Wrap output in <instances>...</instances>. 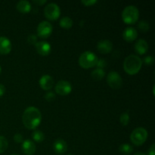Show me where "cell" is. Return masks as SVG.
<instances>
[{
  "label": "cell",
  "mask_w": 155,
  "mask_h": 155,
  "mask_svg": "<svg viewBox=\"0 0 155 155\" xmlns=\"http://www.w3.org/2000/svg\"><path fill=\"white\" fill-rule=\"evenodd\" d=\"M42 121V114L37 107H27L22 115V122L24 127L30 130L37 128Z\"/></svg>",
  "instance_id": "1"
},
{
  "label": "cell",
  "mask_w": 155,
  "mask_h": 155,
  "mask_svg": "<svg viewBox=\"0 0 155 155\" xmlns=\"http://www.w3.org/2000/svg\"><path fill=\"white\" fill-rule=\"evenodd\" d=\"M142 66V60L136 54L127 56L124 62V69L129 75L138 74Z\"/></svg>",
  "instance_id": "2"
},
{
  "label": "cell",
  "mask_w": 155,
  "mask_h": 155,
  "mask_svg": "<svg viewBox=\"0 0 155 155\" xmlns=\"http://www.w3.org/2000/svg\"><path fill=\"white\" fill-rule=\"evenodd\" d=\"M139 18V9L135 5H128L123 10L122 20L127 24H134Z\"/></svg>",
  "instance_id": "3"
},
{
  "label": "cell",
  "mask_w": 155,
  "mask_h": 155,
  "mask_svg": "<svg viewBox=\"0 0 155 155\" xmlns=\"http://www.w3.org/2000/svg\"><path fill=\"white\" fill-rule=\"evenodd\" d=\"M98 58L93 52L89 51H84L79 58V64L84 69H89L96 65Z\"/></svg>",
  "instance_id": "4"
},
{
  "label": "cell",
  "mask_w": 155,
  "mask_h": 155,
  "mask_svg": "<svg viewBox=\"0 0 155 155\" xmlns=\"http://www.w3.org/2000/svg\"><path fill=\"white\" fill-rule=\"evenodd\" d=\"M148 139V132L143 127H138L132 132L130 135V140L133 145L141 146L146 142Z\"/></svg>",
  "instance_id": "5"
},
{
  "label": "cell",
  "mask_w": 155,
  "mask_h": 155,
  "mask_svg": "<svg viewBox=\"0 0 155 155\" xmlns=\"http://www.w3.org/2000/svg\"><path fill=\"white\" fill-rule=\"evenodd\" d=\"M44 15L49 21H56L61 15V9L56 3H49L45 7Z\"/></svg>",
  "instance_id": "6"
},
{
  "label": "cell",
  "mask_w": 155,
  "mask_h": 155,
  "mask_svg": "<svg viewBox=\"0 0 155 155\" xmlns=\"http://www.w3.org/2000/svg\"><path fill=\"white\" fill-rule=\"evenodd\" d=\"M52 25L48 21H44L39 24L37 27V36L42 39H47L52 33Z\"/></svg>",
  "instance_id": "7"
},
{
  "label": "cell",
  "mask_w": 155,
  "mask_h": 155,
  "mask_svg": "<svg viewBox=\"0 0 155 155\" xmlns=\"http://www.w3.org/2000/svg\"><path fill=\"white\" fill-rule=\"evenodd\" d=\"M107 83L111 89H118L122 86L123 80L116 71H110L107 76Z\"/></svg>",
  "instance_id": "8"
},
{
  "label": "cell",
  "mask_w": 155,
  "mask_h": 155,
  "mask_svg": "<svg viewBox=\"0 0 155 155\" xmlns=\"http://www.w3.org/2000/svg\"><path fill=\"white\" fill-rule=\"evenodd\" d=\"M54 90L57 94L59 95H68L72 91V86L70 82L67 80H60L58 82L54 87Z\"/></svg>",
  "instance_id": "9"
},
{
  "label": "cell",
  "mask_w": 155,
  "mask_h": 155,
  "mask_svg": "<svg viewBox=\"0 0 155 155\" xmlns=\"http://www.w3.org/2000/svg\"><path fill=\"white\" fill-rule=\"evenodd\" d=\"M35 45H36V49L38 54L42 56L48 55L51 51V45L48 42H45V41L37 42V43Z\"/></svg>",
  "instance_id": "10"
},
{
  "label": "cell",
  "mask_w": 155,
  "mask_h": 155,
  "mask_svg": "<svg viewBox=\"0 0 155 155\" xmlns=\"http://www.w3.org/2000/svg\"><path fill=\"white\" fill-rule=\"evenodd\" d=\"M97 49L101 54H108L113 49V44L108 39L100 40L97 44Z\"/></svg>",
  "instance_id": "11"
},
{
  "label": "cell",
  "mask_w": 155,
  "mask_h": 155,
  "mask_svg": "<svg viewBox=\"0 0 155 155\" xmlns=\"http://www.w3.org/2000/svg\"><path fill=\"white\" fill-rule=\"evenodd\" d=\"M39 84L43 90L48 91L54 86V80L49 75H43L39 80Z\"/></svg>",
  "instance_id": "12"
},
{
  "label": "cell",
  "mask_w": 155,
  "mask_h": 155,
  "mask_svg": "<svg viewBox=\"0 0 155 155\" xmlns=\"http://www.w3.org/2000/svg\"><path fill=\"white\" fill-rule=\"evenodd\" d=\"M53 150L58 154H63L68 150V144L64 139H58L53 143Z\"/></svg>",
  "instance_id": "13"
},
{
  "label": "cell",
  "mask_w": 155,
  "mask_h": 155,
  "mask_svg": "<svg viewBox=\"0 0 155 155\" xmlns=\"http://www.w3.org/2000/svg\"><path fill=\"white\" fill-rule=\"evenodd\" d=\"M12 42L5 36H0V54H8L12 51Z\"/></svg>",
  "instance_id": "14"
},
{
  "label": "cell",
  "mask_w": 155,
  "mask_h": 155,
  "mask_svg": "<svg viewBox=\"0 0 155 155\" xmlns=\"http://www.w3.org/2000/svg\"><path fill=\"white\" fill-rule=\"evenodd\" d=\"M21 149L26 155H33L36 152V145L33 141L26 139L22 142Z\"/></svg>",
  "instance_id": "15"
},
{
  "label": "cell",
  "mask_w": 155,
  "mask_h": 155,
  "mask_svg": "<svg viewBox=\"0 0 155 155\" xmlns=\"http://www.w3.org/2000/svg\"><path fill=\"white\" fill-rule=\"evenodd\" d=\"M138 36V32L134 27H127L124 30V33H123V38L125 41L128 42H133L137 39Z\"/></svg>",
  "instance_id": "16"
},
{
  "label": "cell",
  "mask_w": 155,
  "mask_h": 155,
  "mask_svg": "<svg viewBox=\"0 0 155 155\" xmlns=\"http://www.w3.org/2000/svg\"><path fill=\"white\" fill-rule=\"evenodd\" d=\"M148 50V44L146 40L143 39H140L137 40L135 44V51L137 54L142 55L145 54Z\"/></svg>",
  "instance_id": "17"
},
{
  "label": "cell",
  "mask_w": 155,
  "mask_h": 155,
  "mask_svg": "<svg viewBox=\"0 0 155 155\" xmlns=\"http://www.w3.org/2000/svg\"><path fill=\"white\" fill-rule=\"evenodd\" d=\"M16 8L20 13L27 14L31 11V5L27 0H21L17 3Z\"/></svg>",
  "instance_id": "18"
},
{
  "label": "cell",
  "mask_w": 155,
  "mask_h": 155,
  "mask_svg": "<svg viewBox=\"0 0 155 155\" xmlns=\"http://www.w3.org/2000/svg\"><path fill=\"white\" fill-rule=\"evenodd\" d=\"M59 24H60L61 27H62V28L70 29L71 27H72L74 22H73V20L69 17H63L60 20Z\"/></svg>",
  "instance_id": "19"
},
{
  "label": "cell",
  "mask_w": 155,
  "mask_h": 155,
  "mask_svg": "<svg viewBox=\"0 0 155 155\" xmlns=\"http://www.w3.org/2000/svg\"><path fill=\"white\" fill-rule=\"evenodd\" d=\"M119 151L124 155H130L133 151V148L130 144L124 143L120 146Z\"/></svg>",
  "instance_id": "20"
},
{
  "label": "cell",
  "mask_w": 155,
  "mask_h": 155,
  "mask_svg": "<svg viewBox=\"0 0 155 155\" xmlns=\"http://www.w3.org/2000/svg\"><path fill=\"white\" fill-rule=\"evenodd\" d=\"M92 78L95 80H101L105 76V72H104V70L99 69V68H96L95 70H94L93 71L91 74Z\"/></svg>",
  "instance_id": "21"
},
{
  "label": "cell",
  "mask_w": 155,
  "mask_h": 155,
  "mask_svg": "<svg viewBox=\"0 0 155 155\" xmlns=\"http://www.w3.org/2000/svg\"><path fill=\"white\" fill-rule=\"evenodd\" d=\"M32 139L35 141V142H43L45 139V135L40 130H35L33 133H32Z\"/></svg>",
  "instance_id": "22"
},
{
  "label": "cell",
  "mask_w": 155,
  "mask_h": 155,
  "mask_svg": "<svg viewBox=\"0 0 155 155\" xmlns=\"http://www.w3.org/2000/svg\"><path fill=\"white\" fill-rule=\"evenodd\" d=\"M8 146V142L6 138L0 136V154L4 153L7 150Z\"/></svg>",
  "instance_id": "23"
},
{
  "label": "cell",
  "mask_w": 155,
  "mask_h": 155,
  "mask_svg": "<svg viewBox=\"0 0 155 155\" xmlns=\"http://www.w3.org/2000/svg\"><path fill=\"white\" fill-rule=\"evenodd\" d=\"M120 122L121 125L124 127L128 125L129 122H130V115L127 112L121 114V115L120 116Z\"/></svg>",
  "instance_id": "24"
},
{
  "label": "cell",
  "mask_w": 155,
  "mask_h": 155,
  "mask_svg": "<svg viewBox=\"0 0 155 155\" xmlns=\"http://www.w3.org/2000/svg\"><path fill=\"white\" fill-rule=\"evenodd\" d=\"M138 28L142 32H147L150 28L149 23L146 21H141L138 24Z\"/></svg>",
  "instance_id": "25"
},
{
  "label": "cell",
  "mask_w": 155,
  "mask_h": 155,
  "mask_svg": "<svg viewBox=\"0 0 155 155\" xmlns=\"http://www.w3.org/2000/svg\"><path fill=\"white\" fill-rule=\"evenodd\" d=\"M45 99L48 101H52L55 99V94L52 92H47L44 95Z\"/></svg>",
  "instance_id": "26"
},
{
  "label": "cell",
  "mask_w": 155,
  "mask_h": 155,
  "mask_svg": "<svg viewBox=\"0 0 155 155\" xmlns=\"http://www.w3.org/2000/svg\"><path fill=\"white\" fill-rule=\"evenodd\" d=\"M27 42L31 45H36L37 43V36L35 34L29 35L27 37Z\"/></svg>",
  "instance_id": "27"
},
{
  "label": "cell",
  "mask_w": 155,
  "mask_h": 155,
  "mask_svg": "<svg viewBox=\"0 0 155 155\" xmlns=\"http://www.w3.org/2000/svg\"><path fill=\"white\" fill-rule=\"evenodd\" d=\"M106 64H107L106 61L104 60V58H101V59H98L95 66L97 67V68H99V69L103 70V68L106 66Z\"/></svg>",
  "instance_id": "28"
},
{
  "label": "cell",
  "mask_w": 155,
  "mask_h": 155,
  "mask_svg": "<svg viewBox=\"0 0 155 155\" xmlns=\"http://www.w3.org/2000/svg\"><path fill=\"white\" fill-rule=\"evenodd\" d=\"M14 141L17 143H22L24 142V137L20 133H16V134L14 136Z\"/></svg>",
  "instance_id": "29"
},
{
  "label": "cell",
  "mask_w": 155,
  "mask_h": 155,
  "mask_svg": "<svg viewBox=\"0 0 155 155\" xmlns=\"http://www.w3.org/2000/svg\"><path fill=\"white\" fill-rule=\"evenodd\" d=\"M144 62H145L147 65H151L154 64V59L152 56L148 55L144 58Z\"/></svg>",
  "instance_id": "30"
},
{
  "label": "cell",
  "mask_w": 155,
  "mask_h": 155,
  "mask_svg": "<svg viewBox=\"0 0 155 155\" xmlns=\"http://www.w3.org/2000/svg\"><path fill=\"white\" fill-rule=\"evenodd\" d=\"M97 2H98L97 0H83V1H81L82 4L84 5L85 6H92L96 4Z\"/></svg>",
  "instance_id": "31"
},
{
  "label": "cell",
  "mask_w": 155,
  "mask_h": 155,
  "mask_svg": "<svg viewBox=\"0 0 155 155\" xmlns=\"http://www.w3.org/2000/svg\"><path fill=\"white\" fill-rule=\"evenodd\" d=\"M148 155H155V145L152 144L151 146V148H149V151H148Z\"/></svg>",
  "instance_id": "32"
},
{
  "label": "cell",
  "mask_w": 155,
  "mask_h": 155,
  "mask_svg": "<svg viewBox=\"0 0 155 155\" xmlns=\"http://www.w3.org/2000/svg\"><path fill=\"white\" fill-rule=\"evenodd\" d=\"M5 92V87L4 85L0 83V98H2L4 95Z\"/></svg>",
  "instance_id": "33"
},
{
  "label": "cell",
  "mask_w": 155,
  "mask_h": 155,
  "mask_svg": "<svg viewBox=\"0 0 155 155\" xmlns=\"http://www.w3.org/2000/svg\"><path fill=\"white\" fill-rule=\"evenodd\" d=\"M33 2L34 4L38 5H42L45 3H46V0H42V1H41V0H35V1H33Z\"/></svg>",
  "instance_id": "34"
},
{
  "label": "cell",
  "mask_w": 155,
  "mask_h": 155,
  "mask_svg": "<svg viewBox=\"0 0 155 155\" xmlns=\"http://www.w3.org/2000/svg\"><path fill=\"white\" fill-rule=\"evenodd\" d=\"M134 155H146V154H144V153L142 152H137L136 153V154H134Z\"/></svg>",
  "instance_id": "35"
},
{
  "label": "cell",
  "mask_w": 155,
  "mask_h": 155,
  "mask_svg": "<svg viewBox=\"0 0 155 155\" xmlns=\"http://www.w3.org/2000/svg\"><path fill=\"white\" fill-rule=\"evenodd\" d=\"M1 71H2V68L1 66H0V74H1Z\"/></svg>",
  "instance_id": "36"
},
{
  "label": "cell",
  "mask_w": 155,
  "mask_h": 155,
  "mask_svg": "<svg viewBox=\"0 0 155 155\" xmlns=\"http://www.w3.org/2000/svg\"><path fill=\"white\" fill-rule=\"evenodd\" d=\"M11 155H19V154H11Z\"/></svg>",
  "instance_id": "37"
},
{
  "label": "cell",
  "mask_w": 155,
  "mask_h": 155,
  "mask_svg": "<svg viewBox=\"0 0 155 155\" xmlns=\"http://www.w3.org/2000/svg\"><path fill=\"white\" fill-rule=\"evenodd\" d=\"M67 155H73V154H67Z\"/></svg>",
  "instance_id": "38"
}]
</instances>
